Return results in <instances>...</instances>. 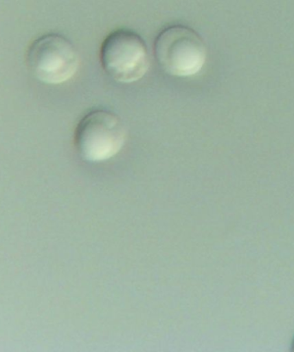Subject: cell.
I'll return each instance as SVG.
<instances>
[{"label": "cell", "instance_id": "obj_1", "mask_svg": "<svg viewBox=\"0 0 294 352\" xmlns=\"http://www.w3.org/2000/svg\"><path fill=\"white\" fill-rule=\"evenodd\" d=\"M155 56L166 74L176 78L196 76L207 59V47L196 30L183 25L166 27L157 36Z\"/></svg>", "mask_w": 294, "mask_h": 352}, {"label": "cell", "instance_id": "obj_2", "mask_svg": "<svg viewBox=\"0 0 294 352\" xmlns=\"http://www.w3.org/2000/svg\"><path fill=\"white\" fill-rule=\"evenodd\" d=\"M128 138L124 122L111 109H91L78 122L74 143L81 158L90 163H102L122 151Z\"/></svg>", "mask_w": 294, "mask_h": 352}, {"label": "cell", "instance_id": "obj_3", "mask_svg": "<svg viewBox=\"0 0 294 352\" xmlns=\"http://www.w3.org/2000/svg\"><path fill=\"white\" fill-rule=\"evenodd\" d=\"M99 56L102 69L120 84L142 80L151 64L145 40L135 30L126 28L113 30L105 37Z\"/></svg>", "mask_w": 294, "mask_h": 352}, {"label": "cell", "instance_id": "obj_4", "mask_svg": "<svg viewBox=\"0 0 294 352\" xmlns=\"http://www.w3.org/2000/svg\"><path fill=\"white\" fill-rule=\"evenodd\" d=\"M27 63L34 76L46 85L66 83L78 73L80 57L66 36L49 33L34 41L27 53Z\"/></svg>", "mask_w": 294, "mask_h": 352}, {"label": "cell", "instance_id": "obj_5", "mask_svg": "<svg viewBox=\"0 0 294 352\" xmlns=\"http://www.w3.org/2000/svg\"><path fill=\"white\" fill-rule=\"evenodd\" d=\"M292 351H294V340H293V344H292Z\"/></svg>", "mask_w": 294, "mask_h": 352}]
</instances>
